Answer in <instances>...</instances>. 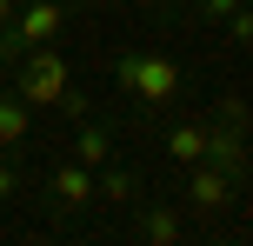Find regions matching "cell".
<instances>
[{"label":"cell","mask_w":253,"mask_h":246,"mask_svg":"<svg viewBox=\"0 0 253 246\" xmlns=\"http://www.w3.org/2000/svg\"><path fill=\"white\" fill-rule=\"evenodd\" d=\"M114 87L133 93L140 106H153V113H160V106L180 100V87H187V80H180V67L167 60V53H140V47H126V53H114Z\"/></svg>","instance_id":"6da1fadb"},{"label":"cell","mask_w":253,"mask_h":246,"mask_svg":"<svg viewBox=\"0 0 253 246\" xmlns=\"http://www.w3.org/2000/svg\"><path fill=\"white\" fill-rule=\"evenodd\" d=\"M67 73H74V67L60 60V47H27V53H20V67L7 73V87L20 93L27 106H53V100L67 93Z\"/></svg>","instance_id":"7a4b0ae2"},{"label":"cell","mask_w":253,"mask_h":246,"mask_svg":"<svg viewBox=\"0 0 253 246\" xmlns=\"http://www.w3.org/2000/svg\"><path fill=\"white\" fill-rule=\"evenodd\" d=\"M187 180H180V193H187V207L193 213H227L233 207V193H240V173H227V167H213V160H193V167H180Z\"/></svg>","instance_id":"3957f363"},{"label":"cell","mask_w":253,"mask_h":246,"mask_svg":"<svg viewBox=\"0 0 253 246\" xmlns=\"http://www.w3.org/2000/svg\"><path fill=\"white\" fill-rule=\"evenodd\" d=\"M87 207H93V167L53 160V173H47V213L67 220V213H87Z\"/></svg>","instance_id":"277c9868"},{"label":"cell","mask_w":253,"mask_h":246,"mask_svg":"<svg viewBox=\"0 0 253 246\" xmlns=\"http://www.w3.org/2000/svg\"><path fill=\"white\" fill-rule=\"evenodd\" d=\"M7 27L20 34V47H53L67 34V0H20V13Z\"/></svg>","instance_id":"5b68a950"},{"label":"cell","mask_w":253,"mask_h":246,"mask_svg":"<svg viewBox=\"0 0 253 246\" xmlns=\"http://www.w3.org/2000/svg\"><path fill=\"white\" fill-rule=\"evenodd\" d=\"M207 140H213V120H173L167 127V160L193 167V160H207Z\"/></svg>","instance_id":"8992f818"},{"label":"cell","mask_w":253,"mask_h":246,"mask_svg":"<svg viewBox=\"0 0 253 246\" xmlns=\"http://www.w3.org/2000/svg\"><path fill=\"white\" fill-rule=\"evenodd\" d=\"M133 200H140V173L120 167V160H107L93 173V207H133Z\"/></svg>","instance_id":"52a82bcc"},{"label":"cell","mask_w":253,"mask_h":246,"mask_svg":"<svg viewBox=\"0 0 253 246\" xmlns=\"http://www.w3.org/2000/svg\"><path fill=\"white\" fill-rule=\"evenodd\" d=\"M27 133H34V106H27L13 87H0V153H20Z\"/></svg>","instance_id":"ba28073f"},{"label":"cell","mask_w":253,"mask_h":246,"mask_svg":"<svg viewBox=\"0 0 253 246\" xmlns=\"http://www.w3.org/2000/svg\"><path fill=\"white\" fill-rule=\"evenodd\" d=\"M140 240H147V246H180V240H187L180 207H167V200H160V207H147V213H140Z\"/></svg>","instance_id":"9c48e42d"},{"label":"cell","mask_w":253,"mask_h":246,"mask_svg":"<svg viewBox=\"0 0 253 246\" xmlns=\"http://www.w3.org/2000/svg\"><path fill=\"white\" fill-rule=\"evenodd\" d=\"M74 160L100 173L107 160H114V133H107V127H93V120H80V127H74Z\"/></svg>","instance_id":"30bf717a"},{"label":"cell","mask_w":253,"mask_h":246,"mask_svg":"<svg viewBox=\"0 0 253 246\" xmlns=\"http://www.w3.org/2000/svg\"><path fill=\"white\" fill-rule=\"evenodd\" d=\"M180 7H187L193 20H207V27H213V20H233V13H240L247 0H180Z\"/></svg>","instance_id":"8fae6325"},{"label":"cell","mask_w":253,"mask_h":246,"mask_svg":"<svg viewBox=\"0 0 253 246\" xmlns=\"http://www.w3.org/2000/svg\"><path fill=\"white\" fill-rule=\"evenodd\" d=\"M53 113H60V120H93V100H87V93L74 87V80H67V93L53 100Z\"/></svg>","instance_id":"7c38bea8"},{"label":"cell","mask_w":253,"mask_h":246,"mask_svg":"<svg viewBox=\"0 0 253 246\" xmlns=\"http://www.w3.org/2000/svg\"><path fill=\"white\" fill-rule=\"evenodd\" d=\"M20 186H27L20 160H13V153H0V207H7V200H20Z\"/></svg>","instance_id":"4fadbf2b"},{"label":"cell","mask_w":253,"mask_h":246,"mask_svg":"<svg viewBox=\"0 0 253 246\" xmlns=\"http://www.w3.org/2000/svg\"><path fill=\"white\" fill-rule=\"evenodd\" d=\"M20 34H13V27H0V73H13V67H20Z\"/></svg>","instance_id":"5bb4252c"},{"label":"cell","mask_w":253,"mask_h":246,"mask_svg":"<svg viewBox=\"0 0 253 246\" xmlns=\"http://www.w3.org/2000/svg\"><path fill=\"white\" fill-rule=\"evenodd\" d=\"M220 27H227V40H233V47H247V40H253V13H247V7L233 13V20H220Z\"/></svg>","instance_id":"9a60e30c"},{"label":"cell","mask_w":253,"mask_h":246,"mask_svg":"<svg viewBox=\"0 0 253 246\" xmlns=\"http://www.w3.org/2000/svg\"><path fill=\"white\" fill-rule=\"evenodd\" d=\"M13 13H20V0H0V27H7V20H13Z\"/></svg>","instance_id":"2e32d148"},{"label":"cell","mask_w":253,"mask_h":246,"mask_svg":"<svg viewBox=\"0 0 253 246\" xmlns=\"http://www.w3.org/2000/svg\"><path fill=\"white\" fill-rule=\"evenodd\" d=\"M20 246H60V240H47V233H27V240H20Z\"/></svg>","instance_id":"e0dca14e"},{"label":"cell","mask_w":253,"mask_h":246,"mask_svg":"<svg viewBox=\"0 0 253 246\" xmlns=\"http://www.w3.org/2000/svg\"><path fill=\"white\" fill-rule=\"evenodd\" d=\"M100 7H133V0H100Z\"/></svg>","instance_id":"ac0fdd59"},{"label":"cell","mask_w":253,"mask_h":246,"mask_svg":"<svg viewBox=\"0 0 253 246\" xmlns=\"http://www.w3.org/2000/svg\"><path fill=\"white\" fill-rule=\"evenodd\" d=\"M193 246H227V240H193Z\"/></svg>","instance_id":"d6986e66"},{"label":"cell","mask_w":253,"mask_h":246,"mask_svg":"<svg viewBox=\"0 0 253 246\" xmlns=\"http://www.w3.org/2000/svg\"><path fill=\"white\" fill-rule=\"evenodd\" d=\"M160 7H180V0H160Z\"/></svg>","instance_id":"ffe728a7"}]
</instances>
